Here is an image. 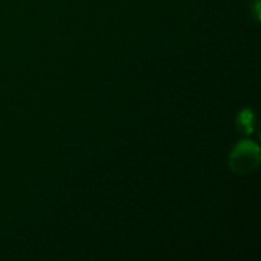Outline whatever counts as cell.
<instances>
[{"label": "cell", "mask_w": 261, "mask_h": 261, "mask_svg": "<svg viewBox=\"0 0 261 261\" xmlns=\"http://www.w3.org/2000/svg\"><path fill=\"white\" fill-rule=\"evenodd\" d=\"M229 168L239 176L254 173L260 165V148L251 139H242L234 145L228 159Z\"/></svg>", "instance_id": "1"}, {"label": "cell", "mask_w": 261, "mask_h": 261, "mask_svg": "<svg viewBox=\"0 0 261 261\" xmlns=\"http://www.w3.org/2000/svg\"><path fill=\"white\" fill-rule=\"evenodd\" d=\"M236 124H237V128L242 135L251 136L255 130V113H254V110L252 109L240 110L237 118H236Z\"/></svg>", "instance_id": "2"}, {"label": "cell", "mask_w": 261, "mask_h": 261, "mask_svg": "<svg viewBox=\"0 0 261 261\" xmlns=\"http://www.w3.org/2000/svg\"><path fill=\"white\" fill-rule=\"evenodd\" d=\"M254 5H255V18H257V20H260V12H258V8H260V2H255Z\"/></svg>", "instance_id": "3"}]
</instances>
